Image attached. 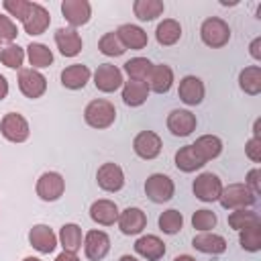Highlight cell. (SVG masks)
<instances>
[{
    "label": "cell",
    "mask_w": 261,
    "mask_h": 261,
    "mask_svg": "<svg viewBox=\"0 0 261 261\" xmlns=\"http://www.w3.org/2000/svg\"><path fill=\"white\" fill-rule=\"evenodd\" d=\"M206 163L202 161V157L196 153V149L192 145H186L175 153V167L186 171V173H192V171H196V169H200Z\"/></svg>",
    "instance_id": "cell-29"
},
{
    "label": "cell",
    "mask_w": 261,
    "mask_h": 261,
    "mask_svg": "<svg viewBox=\"0 0 261 261\" xmlns=\"http://www.w3.org/2000/svg\"><path fill=\"white\" fill-rule=\"evenodd\" d=\"M116 118V108L108 100H92L84 110V120L92 128H108Z\"/></svg>",
    "instance_id": "cell-1"
},
{
    "label": "cell",
    "mask_w": 261,
    "mask_h": 261,
    "mask_svg": "<svg viewBox=\"0 0 261 261\" xmlns=\"http://www.w3.org/2000/svg\"><path fill=\"white\" fill-rule=\"evenodd\" d=\"M192 247L206 255H220L226 251V241L220 234L214 232H200L192 239Z\"/></svg>",
    "instance_id": "cell-24"
},
{
    "label": "cell",
    "mask_w": 261,
    "mask_h": 261,
    "mask_svg": "<svg viewBox=\"0 0 261 261\" xmlns=\"http://www.w3.org/2000/svg\"><path fill=\"white\" fill-rule=\"evenodd\" d=\"M161 137L153 130H141L133 141V149L141 159H155L161 153Z\"/></svg>",
    "instance_id": "cell-12"
},
{
    "label": "cell",
    "mask_w": 261,
    "mask_h": 261,
    "mask_svg": "<svg viewBox=\"0 0 261 261\" xmlns=\"http://www.w3.org/2000/svg\"><path fill=\"white\" fill-rule=\"evenodd\" d=\"M22 261H41V259H37V257H24Z\"/></svg>",
    "instance_id": "cell-51"
},
{
    "label": "cell",
    "mask_w": 261,
    "mask_h": 261,
    "mask_svg": "<svg viewBox=\"0 0 261 261\" xmlns=\"http://www.w3.org/2000/svg\"><path fill=\"white\" fill-rule=\"evenodd\" d=\"M63 190H65V179L57 171H45L37 179V196L43 202H55V200H59L63 196Z\"/></svg>",
    "instance_id": "cell-6"
},
{
    "label": "cell",
    "mask_w": 261,
    "mask_h": 261,
    "mask_svg": "<svg viewBox=\"0 0 261 261\" xmlns=\"http://www.w3.org/2000/svg\"><path fill=\"white\" fill-rule=\"evenodd\" d=\"M157 222H159V228H161L165 234H175V232H179L181 226H184V216H181L179 210L169 208V210H165V212L159 214V220H157Z\"/></svg>",
    "instance_id": "cell-35"
},
{
    "label": "cell",
    "mask_w": 261,
    "mask_h": 261,
    "mask_svg": "<svg viewBox=\"0 0 261 261\" xmlns=\"http://www.w3.org/2000/svg\"><path fill=\"white\" fill-rule=\"evenodd\" d=\"M29 243L39 253H53L57 247V237L47 224H35L29 230Z\"/></svg>",
    "instance_id": "cell-18"
},
{
    "label": "cell",
    "mask_w": 261,
    "mask_h": 261,
    "mask_svg": "<svg viewBox=\"0 0 261 261\" xmlns=\"http://www.w3.org/2000/svg\"><path fill=\"white\" fill-rule=\"evenodd\" d=\"M194 196L202 202H214L220 198V192H222V181L216 173L212 171H206V173H200L196 179H194Z\"/></svg>",
    "instance_id": "cell-7"
},
{
    "label": "cell",
    "mask_w": 261,
    "mask_h": 261,
    "mask_svg": "<svg viewBox=\"0 0 261 261\" xmlns=\"http://www.w3.org/2000/svg\"><path fill=\"white\" fill-rule=\"evenodd\" d=\"M96 181L104 192H118L124 186V173L116 163H104L98 167Z\"/></svg>",
    "instance_id": "cell-14"
},
{
    "label": "cell",
    "mask_w": 261,
    "mask_h": 261,
    "mask_svg": "<svg viewBox=\"0 0 261 261\" xmlns=\"http://www.w3.org/2000/svg\"><path fill=\"white\" fill-rule=\"evenodd\" d=\"M239 243L245 251L249 253H257L261 249V222L251 224L243 230H239Z\"/></svg>",
    "instance_id": "cell-34"
},
{
    "label": "cell",
    "mask_w": 261,
    "mask_h": 261,
    "mask_svg": "<svg viewBox=\"0 0 261 261\" xmlns=\"http://www.w3.org/2000/svg\"><path fill=\"white\" fill-rule=\"evenodd\" d=\"M196 124H198L196 114H192L190 110L177 108V110H171L169 116H167V128L175 137H188V135H192L196 130Z\"/></svg>",
    "instance_id": "cell-11"
},
{
    "label": "cell",
    "mask_w": 261,
    "mask_h": 261,
    "mask_svg": "<svg viewBox=\"0 0 261 261\" xmlns=\"http://www.w3.org/2000/svg\"><path fill=\"white\" fill-rule=\"evenodd\" d=\"M90 218L102 226H110L118 220V206L112 200H96L90 206Z\"/></svg>",
    "instance_id": "cell-25"
},
{
    "label": "cell",
    "mask_w": 261,
    "mask_h": 261,
    "mask_svg": "<svg viewBox=\"0 0 261 261\" xmlns=\"http://www.w3.org/2000/svg\"><path fill=\"white\" fill-rule=\"evenodd\" d=\"M216 220H218L216 214L212 210H206V208L196 210L192 214V226L198 228V230H202V232H208L210 228H214L216 226Z\"/></svg>",
    "instance_id": "cell-40"
},
{
    "label": "cell",
    "mask_w": 261,
    "mask_h": 261,
    "mask_svg": "<svg viewBox=\"0 0 261 261\" xmlns=\"http://www.w3.org/2000/svg\"><path fill=\"white\" fill-rule=\"evenodd\" d=\"M27 55H29V61L33 65V69H41V67H49L53 63V53L47 45L43 43H31L27 47Z\"/></svg>",
    "instance_id": "cell-33"
},
{
    "label": "cell",
    "mask_w": 261,
    "mask_h": 261,
    "mask_svg": "<svg viewBox=\"0 0 261 261\" xmlns=\"http://www.w3.org/2000/svg\"><path fill=\"white\" fill-rule=\"evenodd\" d=\"M192 147L196 149V153L202 157L204 163L216 159L222 153V141L216 135H202L200 139H196V143Z\"/></svg>",
    "instance_id": "cell-27"
},
{
    "label": "cell",
    "mask_w": 261,
    "mask_h": 261,
    "mask_svg": "<svg viewBox=\"0 0 261 261\" xmlns=\"http://www.w3.org/2000/svg\"><path fill=\"white\" fill-rule=\"evenodd\" d=\"M116 37L120 39L124 49H145L147 47V33L137 24H120L116 31Z\"/></svg>",
    "instance_id": "cell-23"
},
{
    "label": "cell",
    "mask_w": 261,
    "mask_h": 261,
    "mask_svg": "<svg viewBox=\"0 0 261 261\" xmlns=\"http://www.w3.org/2000/svg\"><path fill=\"white\" fill-rule=\"evenodd\" d=\"M200 37L204 41V45L212 47V49H218V47H224L228 41H230V27L218 18V16H210L202 22L200 27Z\"/></svg>",
    "instance_id": "cell-2"
},
{
    "label": "cell",
    "mask_w": 261,
    "mask_h": 261,
    "mask_svg": "<svg viewBox=\"0 0 261 261\" xmlns=\"http://www.w3.org/2000/svg\"><path fill=\"white\" fill-rule=\"evenodd\" d=\"M259 133H261V118H257L255 124H253V137H255V139H261Z\"/></svg>",
    "instance_id": "cell-48"
},
{
    "label": "cell",
    "mask_w": 261,
    "mask_h": 261,
    "mask_svg": "<svg viewBox=\"0 0 261 261\" xmlns=\"http://www.w3.org/2000/svg\"><path fill=\"white\" fill-rule=\"evenodd\" d=\"M251 51V57L253 59H261V37H257V39H253V43H251V47H249Z\"/></svg>",
    "instance_id": "cell-45"
},
{
    "label": "cell",
    "mask_w": 261,
    "mask_h": 261,
    "mask_svg": "<svg viewBox=\"0 0 261 261\" xmlns=\"http://www.w3.org/2000/svg\"><path fill=\"white\" fill-rule=\"evenodd\" d=\"M8 96V82H6V77L0 73V100H4Z\"/></svg>",
    "instance_id": "cell-47"
},
{
    "label": "cell",
    "mask_w": 261,
    "mask_h": 261,
    "mask_svg": "<svg viewBox=\"0 0 261 261\" xmlns=\"http://www.w3.org/2000/svg\"><path fill=\"white\" fill-rule=\"evenodd\" d=\"M55 261H80V259H77L75 253H67V251H63V253H59V255L55 257Z\"/></svg>",
    "instance_id": "cell-46"
},
{
    "label": "cell",
    "mask_w": 261,
    "mask_h": 261,
    "mask_svg": "<svg viewBox=\"0 0 261 261\" xmlns=\"http://www.w3.org/2000/svg\"><path fill=\"white\" fill-rule=\"evenodd\" d=\"M61 12H63V18L71 27H82L90 20L92 6H90L88 0H63L61 2Z\"/></svg>",
    "instance_id": "cell-13"
},
{
    "label": "cell",
    "mask_w": 261,
    "mask_h": 261,
    "mask_svg": "<svg viewBox=\"0 0 261 261\" xmlns=\"http://www.w3.org/2000/svg\"><path fill=\"white\" fill-rule=\"evenodd\" d=\"M135 251L147 261H159L165 255V243L155 234H143L137 239Z\"/></svg>",
    "instance_id": "cell-21"
},
{
    "label": "cell",
    "mask_w": 261,
    "mask_h": 261,
    "mask_svg": "<svg viewBox=\"0 0 261 261\" xmlns=\"http://www.w3.org/2000/svg\"><path fill=\"white\" fill-rule=\"evenodd\" d=\"M98 49H100V53L106 55V57H118V55H122V53L126 51V49L122 47L120 39L116 37V33H106V35L98 41Z\"/></svg>",
    "instance_id": "cell-38"
},
{
    "label": "cell",
    "mask_w": 261,
    "mask_h": 261,
    "mask_svg": "<svg viewBox=\"0 0 261 261\" xmlns=\"http://www.w3.org/2000/svg\"><path fill=\"white\" fill-rule=\"evenodd\" d=\"M90 67L84 65V63H73V65H67L63 71H61V84L63 88L67 90H82L88 82H90Z\"/></svg>",
    "instance_id": "cell-22"
},
{
    "label": "cell",
    "mask_w": 261,
    "mask_h": 261,
    "mask_svg": "<svg viewBox=\"0 0 261 261\" xmlns=\"http://www.w3.org/2000/svg\"><path fill=\"white\" fill-rule=\"evenodd\" d=\"M149 92L151 90H149L147 82H143V80H128L122 86V102L126 106H141V104L147 102Z\"/></svg>",
    "instance_id": "cell-26"
},
{
    "label": "cell",
    "mask_w": 261,
    "mask_h": 261,
    "mask_svg": "<svg viewBox=\"0 0 261 261\" xmlns=\"http://www.w3.org/2000/svg\"><path fill=\"white\" fill-rule=\"evenodd\" d=\"M84 251L90 261H102L110 251V237L104 230H88L84 239Z\"/></svg>",
    "instance_id": "cell-10"
},
{
    "label": "cell",
    "mask_w": 261,
    "mask_h": 261,
    "mask_svg": "<svg viewBox=\"0 0 261 261\" xmlns=\"http://www.w3.org/2000/svg\"><path fill=\"white\" fill-rule=\"evenodd\" d=\"M0 61H2L6 67H10V69H18V67L22 65V61H24V49L10 43L8 47H4V49L0 51Z\"/></svg>",
    "instance_id": "cell-39"
},
{
    "label": "cell",
    "mask_w": 261,
    "mask_h": 261,
    "mask_svg": "<svg viewBox=\"0 0 261 261\" xmlns=\"http://www.w3.org/2000/svg\"><path fill=\"white\" fill-rule=\"evenodd\" d=\"M173 192H175V186H173L171 177H167L163 173H153L145 181V194L155 204L169 202L173 198Z\"/></svg>",
    "instance_id": "cell-4"
},
{
    "label": "cell",
    "mask_w": 261,
    "mask_h": 261,
    "mask_svg": "<svg viewBox=\"0 0 261 261\" xmlns=\"http://www.w3.org/2000/svg\"><path fill=\"white\" fill-rule=\"evenodd\" d=\"M118 261H139V259H135V257H130V255H122Z\"/></svg>",
    "instance_id": "cell-50"
},
{
    "label": "cell",
    "mask_w": 261,
    "mask_h": 261,
    "mask_svg": "<svg viewBox=\"0 0 261 261\" xmlns=\"http://www.w3.org/2000/svg\"><path fill=\"white\" fill-rule=\"evenodd\" d=\"M0 133L6 141L10 143H24L29 139V122L22 114L18 112H8L4 114L2 122H0Z\"/></svg>",
    "instance_id": "cell-5"
},
{
    "label": "cell",
    "mask_w": 261,
    "mask_h": 261,
    "mask_svg": "<svg viewBox=\"0 0 261 261\" xmlns=\"http://www.w3.org/2000/svg\"><path fill=\"white\" fill-rule=\"evenodd\" d=\"M49 22H51V16H49L47 8L41 6V4H37V2H33L31 12H29V16L24 18L22 27H24V33H27V35L35 37V35H43V33L47 31Z\"/></svg>",
    "instance_id": "cell-19"
},
{
    "label": "cell",
    "mask_w": 261,
    "mask_h": 261,
    "mask_svg": "<svg viewBox=\"0 0 261 261\" xmlns=\"http://www.w3.org/2000/svg\"><path fill=\"white\" fill-rule=\"evenodd\" d=\"M147 86L155 94H167L171 90V86H173V71H171V67L165 65V63L153 65L151 71H149V77H147Z\"/></svg>",
    "instance_id": "cell-20"
},
{
    "label": "cell",
    "mask_w": 261,
    "mask_h": 261,
    "mask_svg": "<svg viewBox=\"0 0 261 261\" xmlns=\"http://www.w3.org/2000/svg\"><path fill=\"white\" fill-rule=\"evenodd\" d=\"M0 43H2V41H0Z\"/></svg>",
    "instance_id": "cell-52"
},
{
    "label": "cell",
    "mask_w": 261,
    "mask_h": 261,
    "mask_svg": "<svg viewBox=\"0 0 261 261\" xmlns=\"http://www.w3.org/2000/svg\"><path fill=\"white\" fill-rule=\"evenodd\" d=\"M165 10V4L161 0H137L133 4V12L139 20H155Z\"/></svg>",
    "instance_id": "cell-32"
},
{
    "label": "cell",
    "mask_w": 261,
    "mask_h": 261,
    "mask_svg": "<svg viewBox=\"0 0 261 261\" xmlns=\"http://www.w3.org/2000/svg\"><path fill=\"white\" fill-rule=\"evenodd\" d=\"M239 86L245 94L257 96L261 92V67L259 65H249L239 73Z\"/></svg>",
    "instance_id": "cell-30"
},
{
    "label": "cell",
    "mask_w": 261,
    "mask_h": 261,
    "mask_svg": "<svg viewBox=\"0 0 261 261\" xmlns=\"http://www.w3.org/2000/svg\"><path fill=\"white\" fill-rule=\"evenodd\" d=\"M55 45L63 57H75L84 47L82 37L77 35L75 29H57L55 31Z\"/></svg>",
    "instance_id": "cell-16"
},
{
    "label": "cell",
    "mask_w": 261,
    "mask_h": 261,
    "mask_svg": "<svg viewBox=\"0 0 261 261\" xmlns=\"http://www.w3.org/2000/svg\"><path fill=\"white\" fill-rule=\"evenodd\" d=\"M177 96L184 104L188 106H196L204 100V84L200 77L196 75H186L181 82H179V88H177Z\"/></svg>",
    "instance_id": "cell-17"
},
{
    "label": "cell",
    "mask_w": 261,
    "mask_h": 261,
    "mask_svg": "<svg viewBox=\"0 0 261 261\" xmlns=\"http://www.w3.org/2000/svg\"><path fill=\"white\" fill-rule=\"evenodd\" d=\"M257 222H261L259 214L253 212V210H247V208H239V210L228 214V226L234 228V230H243V228H247L251 224H257Z\"/></svg>",
    "instance_id": "cell-37"
},
{
    "label": "cell",
    "mask_w": 261,
    "mask_h": 261,
    "mask_svg": "<svg viewBox=\"0 0 261 261\" xmlns=\"http://www.w3.org/2000/svg\"><path fill=\"white\" fill-rule=\"evenodd\" d=\"M18 88H20V92H22L27 98L35 100V98H41V96L45 94V90H47V80H45V75L39 73L37 69L27 67V69H20V71H18Z\"/></svg>",
    "instance_id": "cell-8"
},
{
    "label": "cell",
    "mask_w": 261,
    "mask_h": 261,
    "mask_svg": "<svg viewBox=\"0 0 261 261\" xmlns=\"http://www.w3.org/2000/svg\"><path fill=\"white\" fill-rule=\"evenodd\" d=\"M59 241H61L63 251L77 253L82 249V228L77 224H73V222L63 224L61 230H59Z\"/></svg>",
    "instance_id": "cell-31"
},
{
    "label": "cell",
    "mask_w": 261,
    "mask_h": 261,
    "mask_svg": "<svg viewBox=\"0 0 261 261\" xmlns=\"http://www.w3.org/2000/svg\"><path fill=\"white\" fill-rule=\"evenodd\" d=\"M2 6H4V10H6L10 16H14L16 20H22V22H24V18H27L29 12H31L33 2H27V0H4Z\"/></svg>",
    "instance_id": "cell-41"
},
{
    "label": "cell",
    "mask_w": 261,
    "mask_h": 261,
    "mask_svg": "<svg viewBox=\"0 0 261 261\" xmlns=\"http://www.w3.org/2000/svg\"><path fill=\"white\" fill-rule=\"evenodd\" d=\"M155 39L159 45H175L179 39H181V24L175 20V18H165L157 24L155 29Z\"/></svg>",
    "instance_id": "cell-28"
},
{
    "label": "cell",
    "mask_w": 261,
    "mask_h": 261,
    "mask_svg": "<svg viewBox=\"0 0 261 261\" xmlns=\"http://www.w3.org/2000/svg\"><path fill=\"white\" fill-rule=\"evenodd\" d=\"M147 226V214L141 208H126L118 214V228L122 234H139Z\"/></svg>",
    "instance_id": "cell-15"
},
{
    "label": "cell",
    "mask_w": 261,
    "mask_h": 261,
    "mask_svg": "<svg viewBox=\"0 0 261 261\" xmlns=\"http://www.w3.org/2000/svg\"><path fill=\"white\" fill-rule=\"evenodd\" d=\"M94 86L106 94L116 92L122 86V71L112 63H102L94 71Z\"/></svg>",
    "instance_id": "cell-9"
},
{
    "label": "cell",
    "mask_w": 261,
    "mask_h": 261,
    "mask_svg": "<svg viewBox=\"0 0 261 261\" xmlns=\"http://www.w3.org/2000/svg\"><path fill=\"white\" fill-rule=\"evenodd\" d=\"M245 153H247V157L251 159V161H255V163H259L261 161V139H249L247 141V145H245Z\"/></svg>",
    "instance_id": "cell-43"
},
{
    "label": "cell",
    "mask_w": 261,
    "mask_h": 261,
    "mask_svg": "<svg viewBox=\"0 0 261 261\" xmlns=\"http://www.w3.org/2000/svg\"><path fill=\"white\" fill-rule=\"evenodd\" d=\"M173 261H196V259H194L192 255H177Z\"/></svg>",
    "instance_id": "cell-49"
},
{
    "label": "cell",
    "mask_w": 261,
    "mask_h": 261,
    "mask_svg": "<svg viewBox=\"0 0 261 261\" xmlns=\"http://www.w3.org/2000/svg\"><path fill=\"white\" fill-rule=\"evenodd\" d=\"M151 67H153V63H151L147 57H133V59H128V61L124 63L126 75H128L130 80H143V82H147Z\"/></svg>",
    "instance_id": "cell-36"
},
{
    "label": "cell",
    "mask_w": 261,
    "mask_h": 261,
    "mask_svg": "<svg viewBox=\"0 0 261 261\" xmlns=\"http://www.w3.org/2000/svg\"><path fill=\"white\" fill-rule=\"evenodd\" d=\"M259 177H261V171L255 167V169H251V171L247 173V181H245V186H247L255 196H259V192H261V181H259Z\"/></svg>",
    "instance_id": "cell-44"
},
{
    "label": "cell",
    "mask_w": 261,
    "mask_h": 261,
    "mask_svg": "<svg viewBox=\"0 0 261 261\" xmlns=\"http://www.w3.org/2000/svg\"><path fill=\"white\" fill-rule=\"evenodd\" d=\"M218 200H220L222 208H226V210H239V208L253 206L257 202V196L245 184H228L226 188H222Z\"/></svg>",
    "instance_id": "cell-3"
},
{
    "label": "cell",
    "mask_w": 261,
    "mask_h": 261,
    "mask_svg": "<svg viewBox=\"0 0 261 261\" xmlns=\"http://www.w3.org/2000/svg\"><path fill=\"white\" fill-rule=\"evenodd\" d=\"M16 35H18V29L12 22V18L6 16V14H0V41L12 43L16 39Z\"/></svg>",
    "instance_id": "cell-42"
}]
</instances>
